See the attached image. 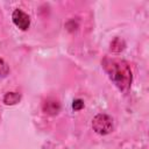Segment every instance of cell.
I'll use <instances>...</instances> for the list:
<instances>
[{
  "mask_svg": "<svg viewBox=\"0 0 149 149\" xmlns=\"http://www.w3.org/2000/svg\"><path fill=\"white\" fill-rule=\"evenodd\" d=\"M102 66L119 90L127 91L129 88L132 84V71L125 61L105 58L102 62Z\"/></svg>",
  "mask_w": 149,
  "mask_h": 149,
  "instance_id": "1",
  "label": "cell"
},
{
  "mask_svg": "<svg viewBox=\"0 0 149 149\" xmlns=\"http://www.w3.org/2000/svg\"><path fill=\"white\" fill-rule=\"evenodd\" d=\"M92 128L95 133L100 135H106L113 129V120L107 114H97L92 120Z\"/></svg>",
  "mask_w": 149,
  "mask_h": 149,
  "instance_id": "2",
  "label": "cell"
},
{
  "mask_svg": "<svg viewBox=\"0 0 149 149\" xmlns=\"http://www.w3.org/2000/svg\"><path fill=\"white\" fill-rule=\"evenodd\" d=\"M12 20L14 22V24L21 29V30H27L29 28L30 24V19L28 16V14H26L23 10L21 9H15L12 14Z\"/></svg>",
  "mask_w": 149,
  "mask_h": 149,
  "instance_id": "3",
  "label": "cell"
},
{
  "mask_svg": "<svg viewBox=\"0 0 149 149\" xmlns=\"http://www.w3.org/2000/svg\"><path fill=\"white\" fill-rule=\"evenodd\" d=\"M59 109H61V105L56 99L49 98L43 102V111L47 114L55 115V114H57L59 112Z\"/></svg>",
  "mask_w": 149,
  "mask_h": 149,
  "instance_id": "4",
  "label": "cell"
},
{
  "mask_svg": "<svg viewBox=\"0 0 149 149\" xmlns=\"http://www.w3.org/2000/svg\"><path fill=\"white\" fill-rule=\"evenodd\" d=\"M21 99V94L17 92H8L3 97V102L6 105H15Z\"/></svg>",
  "mask_w": 149,
  "mask_h": 149,
  "instance_id": "5",
  "label": "cell"
},
{
  "mask_svg": "<svg viewBox=\"0 0 149 149\" xmlns=\"http://www.w3.org/2000/svg\"><path fill=\"white\" fill-rule=\"evenodd\" d=\"M8 72H9V68H8L7 63L2 58H0V78L6 77L8 74Z\"/></svg>",
  "mask_w": 149,
  "mask_h": 149,
  "instance_id": "6",
  "label": "cell"
},
{
  "mask_svg": "<svg viewBox=\"0 0 149 149\" xmlns=\"http://www.w3.org/2000/svg\"><path fill=\"white\" fill-rule=\"evenodd\" d=\"M83 107H84V102H83V100H80V99L74 100L73 104H72V108H73L74 111H79V109H81Z\"/></svg>",
  "mask_w": 149,
  "mask_h": 149,
  "instance_id": "7",
  "label": "cell"
}]
</instances>
